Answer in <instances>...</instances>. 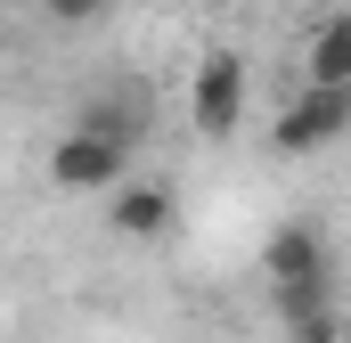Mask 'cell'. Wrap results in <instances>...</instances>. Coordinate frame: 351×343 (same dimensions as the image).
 Segmentation results:
<instances>
[{
    "instance_id": "cell-3",
    "label": "cell",
    "mask_w": 351,
    "mask_h": 343,
    "mask_svg": "<svg viewBox=\"0 0 351 343\" xmlns=\"http://www.w3.org/2000/svg\"><path fill=\"white\" fill-rule=\"evenodd\" d=\"M343 131H351V90L302 82V90H294V106L278 115V131H269V139H278L286 156H319V147H335Z\"/></svg>"
},
{
    "instance_id": "cell-4",
    "label": "cell",
    "mask_w": 351,
    "mask_h": 343,
    "mask_svg": "<svg viewBox=\"0 0 351 343\" xmlns=\"http://www.w3.org/2000/svg\"><path fill=\"white\" fill-rule=\"evenodd\" d=\"M49 180H58L66 196L123 188V180H131V147H114V139H98V131H66V139L49 147Z\"/></svg>"
},
{
    "instance_id": "cell-1",
    "label": "cell",
    "mask_w": 351,
    "mask_h": 343,
    "mask_svg": "<svg viewBox=\"0 0 351 343\" xmlns=\"http://www.w3.org/2000/svg\"><path fill=\"white\" fill-rule=\"evenodd\" d=\"M262 278H269V311H278L286 327L335 319V261H327V246H319V229H302V221L269 229Z\"/></svg>"
},
{
    "instance_id": "cell-2",
    "label": "cell",
    "mask_w": 351,
    "mask_h": 343,
    "mask_svg": "<svg viewBox=\"0 0 351 343\" xmlns=\"http://www.w3.org/2000/svg\"><path fill=\"white\" fill-rule=\"evenodd\" d=\"M188 115H196V131H204V139H229V131L245 123V58H237V49H213V58H196Z\"/></svg>"
},
{
    "instance_id": "cell-9",
    "label": "cell",
    "mask_w": 351,
    "mask_h": 343,
    "mask_svg": "<svg viewBox=\"0 0 351 343\" xmlns=\"http://www.w3.org/2000/svg\"><path fill=\"white\" fill-rule=\"evenodd\" d=\"M343 8H351V0H343Z\"/></svg>"
},
{
    "instance_id": "cell-8",
    "label": "cell",
    "mask_w": 351,
    "mask_h": 343,
    "mask_svg": "<svg viewBox=\"0 0 351 343\" xmlns=\"http://www.w3.org/2000/svg\"><path fill=\"white\" fill-rule=\"evenodd\" d=\"M41 8H49L58 25H90V16H106L114 0H41Z\"/></svg>"
},
{
    "instance_id": "cell-7",
    "label": "cell",
    "mask_w": 351,
    "mask_h": 343,
    "mask_svg": "<svg viewBox=\"0 0 351 343\" xmlns=\"http://www.w3.org/2000/svg\"><path fill=\"white\" fill-rule=\"evenodd\" d=\"M172 229V196L156 180H123L114 188V237H164Z\"/></svg>"
},
{
    "instance_id": "cell-5",
    "label": "cell",
    "mask_w": 351,
    "mask_h": 343,
    "mask_svg": "<svg viewBox=\"0 0 351 343\" xmlns=\"http://www.w3.org/2000/svg\"><path fill=\"white\" fill-rule=\"evenodd\" d=\"M147 90H98V98H82V115H74V131H98V139H114V147H139L147 139Z\"/></svg>"
},
{
    "instance_id": "cell-6",
    "label": "cell",
    "mask_w": 351,
    "mask_h": 343,
    "mask_svg": "<svg viewBox=\"0 0 351 343\" xmlns=\"http://www.w3.org/2000/svg\"><path fill=\"white\" fill-rule=\"evenodd\" d=\"M302 82H319V90H351V8L319 16V33H311V49H302Z\"/></svg>"
}]
</instances>
